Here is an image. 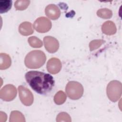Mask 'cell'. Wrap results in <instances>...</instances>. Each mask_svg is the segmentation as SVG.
I'll return each instance as SVG.
<instances>
[{"label":"cell","mask_w":122,"mask_h":122,"mask_svg":"<svg viewBox=\"0 0 122 122\" xmlns=\"http://www.w3.org/2000/svg\"><path fill=\"white\" fill-rule=\"evenodd\" d=\"M26 81L36 92L46 94L50 92L54 85L52 76L39 71H29L25 75Z\"/></svg>","instance_id":"cell-1"},{"label":"cell","mask_w":122,"mask_h":122,"mask_svg":"<svg viewBox=\"0 0 122 122\" xmlns=\"http://www.w3.org/2000/svg\"><path fill=\"white\" fill-rule=\"evenodd\" d=\"M46 60V55L43 51L35 50L28 53L25 57L24 62L28 68L37 69L45 63Z\"/></svg>","instance_id":"cell-2"},{"label":"cell","mask_w":122,"mask_h":122,"mask_svg":"<svg viewBox=\"0 0 122 122\" xmlns=\"http://www.w3.org/2000/svg\"><path fill=\"white\" fill-rule=\"evenodd\" d=\"M122 83L120 81L116 80L110 81L106 88L107 96L113 102H115L119 99L122 95Z\"/></svg>","instance_id":"cell-3"},{"label":"cell","mask_w":122,"mask_h":122,"mask_svg":"<svg viewBox=\"0 0 122 122\" xmlns=\"http://www.w3.org/2000/svg\"><path fill=\"white\" fill-rule=\"evenodd\" d=\"M66 92L70 99L78 100L83 94V88L80 83L75 81H71L66 85Z\"/></svg>","instance_id":"cell-4"},{"label":"cell","mask_w":122,"mask_h":122,"mask_svg":"<svg viewBox=\"0 0 122 122\" xmlns=\"http://www.w3.org/2000/svg\"><path fill=\"white\" fill-rule=\"evenodd\" d=\"M34 28L40 33L48 32L51 28V22L45 17H41L36 19L33 24Z\"/></svg>","instance_id":"cell-5"},{"label":"cell","mask_w":122,"mask_h":122,"mask_svg":"<svg viewBox=\"0 0 122 122\" xmlns=\"http://www.w3.org/2000/svg\"><path fill=\"white\" fill-rule=\"evenodd\" d=\"M17 90L16 87L11 84L4 86L0 91V97L5 101H11L16 96Z\"/></svg>","instance_id":"cell-6"},{"label":"cell","mask_w":122,"mask_h":122,"mask_svg":"<svg viewBox=\"0 0 122 122\" xmlns=\"http://www.w3.org/2000/svg\"><path fill=\"white\" fill-rule=\"evenodd\" d=\"M19 95L21 102L26 106H30L33 102V96L30 90L20 85L18 87Z\"/></svg>","instance_id":"cell-7"},{"label":"cell","mask_w":122,"mask_h":122,"mask_svg":"<svg viewBox=\"0 0 122 122\" xmlns=\"http://www.w3.org/2000/svg\"><path fill=\"white\" fill-rule=\"evenodd\" d=\"M43 41L44 46L46 50L50 53L56 52L59 47V43L58 40L52 36H47L44 38Z\"/></svg>","instance_id":"cell-8"},{"label":"cell","mask_w":122,"mask_h":122,"mask_svg":"<svg viewBox=\"0 0 122 122\" xmlns=\"http://www.w3.org/2000/svg\"><path fill=\"white\" fill-rule=\"evenodd\" d=\"M61 63L60 60L56 58L50 59L47 63V69L48 71L51 74H55L58 73L61 70Z\"/></svg>","instance_id":"cell-9"},{"label":"cell","mask_w":122,"mask_h":122,"mask_svg":"<svg viewBox=\"0 0 122 122\" xmlns=\"http://www.w3.org/2000/svg\"><path fill=\"white\" fill-rule=\"evenodd\" d=\"M45 14L50 19L55 20L59 18L61 15V11L58 7L54 4L48 5L45 9Z\"/></svg>","instance_id":"cell-10"},{"label":"cell","mask_w":122,"mask_h":122,"mask_svg":"<svg viewBox=\"0 0 122 122\" xmlns=\"http://www.w3.org/2000/svg\"><path fill=\"white\" fill-rule=\"evenodd\" d=\"M116 27L114 23L112 21H105L102 26V32L107 35H112L116 32Z\"/></svg>","instance_id":"cell-11"},{"label":"cell","mask_w":122,"mask_h":122,"mask_svg":"<svg viewBox=\"0 0 122 122\" xmlns=\"http://www.w3.org/2000/svg\"><path fill=\"white\" fill-rule=\"evenodd\" d=\"M19 32L22 35L28 36L33 32L32 24L31 23L25 21L21 23L19 27Z\"/></svg>","instance_id":"cell-12"},{"label":"cell","mask_w":122,"mask_h":122,"mask_svg":"<svg viewBox=\"0 0 122 122\" xmlns=\"http://www.w3.org/2000/svg\"><path fill=\"white\" fill-rule=\"evenodd\" d=\"M11 61L10 56L5 53L0 54V69L5 70L9 68L11 65Z\"/></svg>","instance_id":"cell-13"},{"label":"cell","mask_w":122,"mask_h":122,"mask_svg":"<svg viewBox=\"0 0 122 122\" xmlns=\"http://www.w3.org/2000/svg\"><path fill=\"white\" fill-rule=\"evenodd\" d=\"M10 122H25V119L21 112L18 111L11 112L10 117Z\"/></svg>","instance_id":"cell-14"},{"label":"cell","mask_w":122,"mask_h":122,"mask_svg":"<svg viewBox=\"0 0 122 122\" xmlns=\"http://www.w3.org/2000/svg\"><path fill=\"white\" fill-rule=\"evenodd\" d=\"M66 100V95L62 91L58 92L54 97V101L56 104L61 105L63 104Z\"/></svg>","instance_id":"cell-15"},{"label":"cell","mask_w":122,"mask_h":122,"mask_svg":"<svg viewBox=\"0 0 122 122\" xmlns=\"http://www.w3.org/2000/svg\"><path fill=\"white\" fill-rule=\"evenodd\" d=\"M12 6V1L10 0H0V13H4L8 11Z\"/></svg>","instance_id":"cell-16"},{"label":"cell","mask_w":122,"mask_h":122,"mask_svg":"<svg viewBox=\"0 0 122 122\" xmlns=\"http://www.w3.org/2000/svg\"><path fill=\"white\" fill-rule=\"evenodd\" d=\"M97 15L100 18L107 19H110L112 17V13L111 10L106 8H103L98 10Z\"/></svg>","instance_id":"cell-17"},{"label":"cell","mask_w":122,"mask_h":122,"mask_svg":"<svg viewBox=\"0 0 122 122\" xmlns=\"http://www.w3.org/2000/svg\"><path fill=\"white\" fill-rule=\"evenodd\" d=\"M30 3V1L28 0H18L15 1L14 7L17 10H22L27 8Z\"/></svg>","instance_id":"cell-18"},{"label":"cell","mask_w":122,"mask_h":122,"mask_svg":"<svg viewBox=\"0 0 122 122\" xmlns=\"http://www.w3.org/2000/svg\"><path fill=\"white\" fill-rule=\"evenodd\" d=\"M28 41L30 46L33 48H41L42 46V41L35 36H31L29 38Z\"/></svg>","instance_id":"cell-19"},{"label":"cell","mask_w":122,"mask_h":122,"mask_svg":"<svg viewBox=\"0 0 122 122\" xmlns=\"http://www.w3.org/2000/svg\"><path fill=\"white\" fill-rule=\"evenodd\" d=\"M56 121L58 122H71V117L66 112H61L58 114L56 117Z\"/></svg>","instance_id":"cell-20"},{"label":"cell","mask_w":122,"mask_h":122,"mask_svg":"<svg viewBox=\"0 0 122 122\" xmlns=\"http://www.w3.org/2000/svg\"><path fill=\"white\" fill-rule=\"evenodd\" d=\"M105 41L102 40H95L91 41L89 44V47L91 51H93L100 47Z\"/></svg>","instance_id":"cell-21"}]
</instances>
